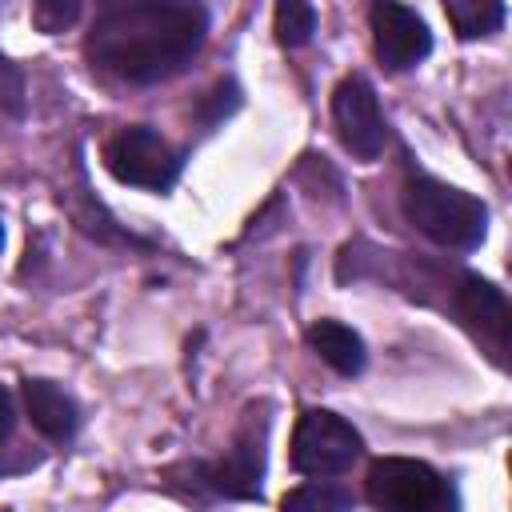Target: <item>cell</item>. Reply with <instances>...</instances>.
Instances as JSON below:
<instances>
[{"instance_id":"1","label":"cell","mask_w":512,"mask_h":512,"mask_svg":"<svg viewBox=\"0 0 512 512\" xmlns=\"http://www.w3.org/2000/svg\"><path fill=\"white\" fill-rule=\"evenodd\" d=\"M208 12L184 0H128L108 4L84 40L92 68L124 84H160L200 52Z\"/></svg>"},{"instance_id":"2","label":"cell","mask_w":512,"mask_h":512,"mask_svg":"<svg viewBox=\"0 0 512 512\" xmlns=\"http://www.w3.org/2000/svg\"><path fill=\"white\" fill-rule=\"evenodd\" d=\"M404 216L444 248H476L488 228V208L436 176H408Z\"/></svg>"},{"instance_id":"3","label":"cell","mask_w":512,"mask_h":512,"mask_svg":"<svg viewBox=\"0 0 512 512\" xmlns=\"http://www.w3.org/2000/svg\"><path fill=\"white\" fill-rule=\"evenodd\" d=\"M368 500L380 512H452L448 480L408 456H384L368 468Z\"/></svg>"},{"instance_id":"4","label":"cell","mask_w":512,"mask_h":512,"mask_svg":"<svg viewBox=\"0 0 512 512\" xmlns=\"http://www.w3.org/2000/svg\"><path fill=\"white\" fill-rule=\"evenodd\" d=\"M104 164L120 184L148 192H168L180 176V152L148 124H128L112 132L104 144Z\"/></svg>"},{"instance_id":"5","label":"cell","mask_w":512,"mask_h":512,"mask_svg":"<svg viewBox=\"0 0 512 512\" xmlns=\"http://www.w3.org/2000/svg\"><path fill=\"white\" fill-rule=\"evenodd\" d=\"M360 448H364V440L344 416H336L328 408H308L292 432V468L300 476H316V480L340 476L356 464Z\"/></svg>"},{"instance_id":"6","label":"cell","mask_w":512,"mask_h":512,"mask_svg":"<svg viewBox=\"0 0 512 512\" xmlns=\"http://www.w3.org/2000/svg\"><path fill=\"white\" fill-rule=\"evenodd\" d=\"M332 124L340 144L356 156V160H376L388 144V120L380 112L376 88L364 76H344L332 92Z\"/></svg>"},{"instance_id":"7","label":"cell","mask_w":512,"mask_h":512,"mask_svg":"<svg viewBox=\"0 0 512 512\" xmlns=\"http://www.w3.org/2000/svg\"><path fill=\"white\" fill-rule=\"evenodd\" d=\"M260 476H264V416L260 420L248 416L244 428L236 432L232 448L220 460L200 464V484L228 500H256Z\"/></svg>"},{"instance_id":"8","label":"cell","mask_w":512,"mask_h":512,"mask_svg":"<svg viewBox=\"0 0 512 512\" xmlns=\"http://www.w3.org/2000/svg\"><path fill=\"white\" fill-rule=\"evenodd\" d=\"M372 20V48L388 72H408L432 52V32L416 8L380 0L368 12Z\"/></svg>"},{"instance_id":"9","label":"cell","mask_w":512,"mask_h":512,"mask_svg":"<svg viewBox=\"0 0 512 512\" xmlns=\"http://www.w3.org/2000/svg\"><path fill=\"white\" fill-rule=\"evenodd\" d=\"M456 312H460L464 324L492 348V356L504 360L508 336H512V308H508L504 292H500L492 280L464 272L460 284H456Z\"/></svg>"},{"instance_id":"10","label":"cell","mask_w":512,"mask_h":512,"mask_svg":"<svg viewBox=\"0 0 512 512\" xmlns=\"http://www.w3.org/2000/svg\"><path fill=\"white\" fill-rule=\"evenodd\" d=\"M24 408H28L32 428L52 444H68L80 428L76 400L52 380H24Z\"/></svg>"},{"instance_id":"11","label":"cell","mask_w":512,"mask_h":512,"mask_svg":"<svg viewBox=\"0 0 512 512\" xmlns=\"http://www.w3.org/2000/svg\"><path fill=\"white\" fill-rule=\"evenodd\" d=\"M308 344L340 376H356L364 368V340L348 324H340V320H316L308 328Z\"/></svg>"},{"instance_id":"12","label":"cell","mask_w":512,"mask_h":512,"mask_svg":"<svg viewBox=\"0 0 512 512\" xmlns=\"http://www.w3.org/2000/svg\"><path fill=\"white\" fill-rule=\"evenodd\" d=\"M444 12H448V20H452V28H456L460 40L488 36V32H496V28L504 24V16H508V8L496 4V0H448Z\"/></svg>"},{"instance_id":"13","label":"cell","mask_w":512,"mask_h":512,"mask_svg":"<svg viewBox=\"0 0 512 512\" xmlns=\"http://www.w3.org/2000/svg\"><path fill=\"white\" fill-rule=\"evenodd\" d=\"M280 512H352V496L336 484H300L280 500Z\"/></svg>"},{"instance_id":"14","label":"cell","mask_w":512,"mask_h":512,"mask_svg":"<svg viewBox=\"0 0 512 512\" xmlns=\"http://www.w3.org/2000/svg\"><path fill=\"white\" fill-rule=\"evenodd\" d=\"M272 24H276V40L284 48H300L316 32V8L304 4V0H284V4H276Z\"/></svg>"},{"instance_id":"15","label":"cell","mask_w":512,"mask_h":512,"mask_svg":"<svg viewBox=\"0 0 512 512\" xmlns=\"http://www.w3.org/2000/svg\"><path fill=\"white\" fill-rule=\"evenodd\" d=\"M0 108L8 112V116H24V108H28V84H24V72H20V64H12L4 52H0Z\"/></svg>"},{"instance_id":"16","label":"cell","mask_w":512,"mask_h":512,"mask_svg":"<svg viewBox=\"0 0 512 512\" xmlns=\"http://www.w3.org/2000/svg\"><path fill=\"white\" fill-rule=\"evenodd\" d=\"M76 16H80L76 0H40V4H32V24L40 32H64Z\"/></svg>"},{"instance_id":"17","label":"cell","mask_w":512,"mask_h":512,"mask_svg":"<svg viewBox=\"0 0 512 512\" xmlns=\"http://www.w3.org/2000/svg\"><path fill=\"white\" fill-rule=\"evenodd\" d=\"M12 428H16V404H12V392L0 384V448L12 440Z\"/></svg>"},{"instance_id":"18","label":"cell","mask_w":512,"mask_h":512,"mask_svg":"<svg viewBox=\"0 0 512 512\" xmlns=\"http://www.w3.org/2000/svg\"><path fill=\"white\" fill-rule=\"evenodd\" d=\"M0 248H4V228H0Z\"/></svg>"}]
</instances>
